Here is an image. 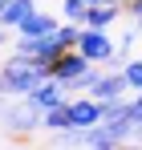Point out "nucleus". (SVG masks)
<instances>
[{"mask_svg":"<svg viewBox=\"0 0 142 150\" xmlns=\"http://www.w3.org/2000/svg\"><path fill=\"white\" fill-rule=\"evenodd\" d=\"M65 105H69V122H73V130H94V126L102 122V101H97L94 93L73 98V101H65Z\"/></svg>","mask_w":142,"mask_h":150,"instance_id":"7ed1b4c3","label":"nucleus"},{"mask_svg":"<svg viewBox=\"0 0 142 150\" xmlns=\"http://www.w3.org/2000/svg\"><path fill=\"white\" fill-rule=\"evenodd\" d=\"M89 65H94V61H89V57H85L81 49H65L61 57H57V61H53V77L65 85V81H73L77 73H85Z\"/></svg>","mask_w":142,"mask_h":150,"instance_id":"39448f33","label":"nucleus"},{"mask_svg":"<svg viewBox=\"0 0 142 150\" xmlns=\"http://www.w3.org/2000/svg\"><path fill=\"white\" fill-rule=\"evenodd\" d=\"M24 98L33 101V105H41V110H49V105H61V101H65V85H61L57 77H45V81H41L33 93H24Z\"/></svg>","mask_w":142,"mask_h":150,"instance_id":"423d86ee","label":"nucleus"},{"mask_svg":"<svg viewBox=\"0 0 142 150\" xmlns=\"http://www.w3.org/2000/svg\"><path fill=\"white\" fill-rule=\"evenodd\" d=\"M77 37H81V21L57 25V45H61V49H77Z\"/></svg>","mask_w":142,"mask_h":150,"instance_id":"f8f14e48","label":"nucleus"},{"mask_svg":"<svg viewBox=\"0 0 142 150\" xmlns=\"http://www.w3.org/2000/svg\"><path fill=\"white\" fill-rule=\"evenodd\" d=\"M41 81H45V73H41L28 57L16 53V57L4 61V69H0V93H21V98H24V93H33Z\"/></svg>","mask_w":142,"mask_h":150,"instance_id":"f257e3e1","label":"nucleus"},{"mask_svg":"<svg viewBox=\"0 0 142 150\" xmlns=\"http://www.w3.org/2000/svg\"><path fill=\"white\" fill-rule=\"evenodd\" d=\"M138 33H142V16H138Z\"/></svg>","mask_w":142,"mask_h":150,"instance_id":"5701e85b","label":"nucleus"},{"mask_svg":"<svg viewBox=\"0 0 142 150\" xmlns=\"http://www.w3.org/2000/svg\"><path fill=\"white\" fill-rule=\"evenodd\" d=\"M4 110H8V105H4V101H0V118H4Z\"/></svg>","mask_w":142,"mask_h":150,"instance_id":"6ab92c4d","label":"nucleus"},{"mask_svg":"<svg viewBox=\"0 0 142 150\" xmlns=\"http://www.w3.org/2000/svg\"><path fill=\"white\" fill-rule=\"evenodd\" d=\"M41 126H45V130H57V134H69V130H73V122H69V105H65V101H61V105H49Z\"/></svg>","mask_w":142,"mask_h":150,"instance_id":"9b49d317","label":"nucleus"},{"mask_svg":"<svg viewBox=\"0 0 142 150\" xmlns=\"http://www.w3.org/2000/svg\"><path fill=\"white\" fill-rule=\"evenodd\" d=\"M130 118H134V122H138V118H142V89H138V98L130 101Z\"/></svg>","mask_w":142,"mask_h":150,"instance_id":"dca6fc26","label":"nucleus"},{"mask_svg":"<svg viewBox=\"0 0 142 150\" xmlns=\"http://www.w3.org/2000/svg\"><path fill=\"white\" fill-rule=\"evenodd\" d=\"M122 89H126V77H122V73H97V81L89 85V93H94L97 101L122 98Z\"/></svg>","mask_w":142,"mask_h":150,"instance_id":"1a4fd4ad","label":"nucleus"},{"mask_svg":"<svg viewBox=\"0 0 142 150\" xmlns=\"http://www.w3.org/2000/svg\"><path fill=\"white\" fill-rule=\"evenodd\" d=\"M126 8L134 12V21H138V16H142V0H126Z\"/></svg>","mask_w":142,"mask_h":150,"instance_id":"f3484780","label":"nucleus"},{"mask_svg":"<svg viewBox=\"0 0 142 150\" xmlns=\"http://www.w3.org/2000/svg\"><path fill=\"white\" fill-rule=\"evenodd\" d=\"M110 4H126V0H110Z\"/></svg>","mask_w":142,"mask_h":150,"instance_id":"4be33fe9","label":"nucleus"},{"mask_svg":"<svg viewBox=\"0 0 142 150\" xmlns=\"http://www.w3.org/2000/svg\"><path fill=\"white\" fill-rule=\"evenodd\" d=\"M89 4H102V0H61V8H65V21H81Z\"/></svg>","mask_w":142,"mask_h":150,"instance_id":"ddd939ff","label":"nucleus"},{"mask_svg":"<svg viewBox=\"0 0 142 150\" xmlns=\"http://www.w3.org/2000/svg\"><path fill=\"white\" fill-rule=\"evenodd\" d=\"M130 110V101H122V98H110V101H102V118H122Z\"/></svg>","mask_w":142,"mask_h":150,"instance_id":"2eb2a0df","label":"nucleus"},{"mask_svg":"<svg viewBox=\"0 0 142 150\" xmlns=\"http://www.w3.org/2000/svg\"><path fill=\"white\" fill-rule=\"evenodd\" d=\"M28 12H37V4H33V0H8V4H4V12H0V25H4V28H16Z\"/></svg>","mask_w":142,"mask_h":150,"instance_id":"9d476101","label":"nucleus"},{"mask_svg":"<svg viewBox=\"0 0 142 150\" xmlns=\"http://www.w3.org/2000/svg\"><path fill=\"white\" fill-rule=\"evenodd\" d=\"M0 45H4V25H0Z\"/></svg>","mask_w":142,"mask_h":150,"instance_id":"aec40b11","label":"nucleus"},{"mask_svg":"<svg viewBox=\"0 0 142 150\" xmlns=\"http://www.w3.org/2000/svg\"><path fill=\"white\" fill-rule=\"evenodd\" d=\"M4 4H8V0H0V12H4Z\"/></svg>","mask_w":142,"mask_h":150,"instance_id":"412c9836","label":"nucleus"},{"mask_svg":"<svg viewBox=\"0 0 142 150\" xmlns=\"http://www.w3.org/2000/svg\"><path fill=\"white\" fill-rule=\"evenodd\" d=\"M77 49L85 53L94 65H110L118 57V41L106 33V28H85L81 25V37H77Z\"/></svg>","mask_w":142,"mask_h":150,"instance_id":"f03ea898","label":"nucleus"},{"mask_svg":"<svg viewBox=\"0 0 142 150\" xmlns=\"http://www.w3.org/2000/svg\"><path fill=\"white\" fill-rule=\"evenodd\" d=\"M130 138H134V142H138V146H142V118H138V122H134V134H130Z\"/></svg>","mask_w":142,"mask_h":150,"instance_id":"a211bd4d","label":"nucleus"},{"mask_svg":"<svg viewBox=\"0 0 142 150\" xmlns=\"http://www.w3.org/2000/svg\"><path fill=\"white\" fill-rule=\"evenodd\" d=\"M122 4H110V0H102V4H89L85 8V16H81V25L85 28H110L114 21H118Z\"/></svg>","mask_w":142,"mask_h":150,"instance_id":"0eeeda50","label":"nucleus"},{"mask_svg":"<svg viewBox=\"0 0 142 150\" xmlns=\"http://www.w3.org/2000/svg\"><path fill=\"white\" fill-rule=\"evenodd\" d=\"M122 77H126V89H142V61H130V65H122Z\"/></svg>","mask_w":142,"mask_h":150,"instance_id":"4468645a","label":"nucleus"},{"mask_svg":"<svg viewBox=\"0 0 142 150\" xmlns=\"http://www.w3.org/2000/svg\"><path fill=\"white\" fill-rule=\"evenodd\" d=\"M4 122L12 126L16 134H28V130H37V126L45 122V110H41V105H33V101L24 98L21 105H12V110H4Z\"/></svg>","mask_w":142,"mask_h":150,"instance_id":"20e7f679","label":"nucleus"},{"mask_svg":"<svg viewBox=\"0 0 142 150\" xmlns=\"http://www.w3.org/2000/svg\"><path fill=\"white\" fill-rule=\"evenodd\" d=\"M57 28V16H49V12H28L21 25H16V37H49Z\"/></svg>","mask_w":142,"mask_h":150,"instance_id":"6e6552de","label":"nucleus"}]
</instances>
